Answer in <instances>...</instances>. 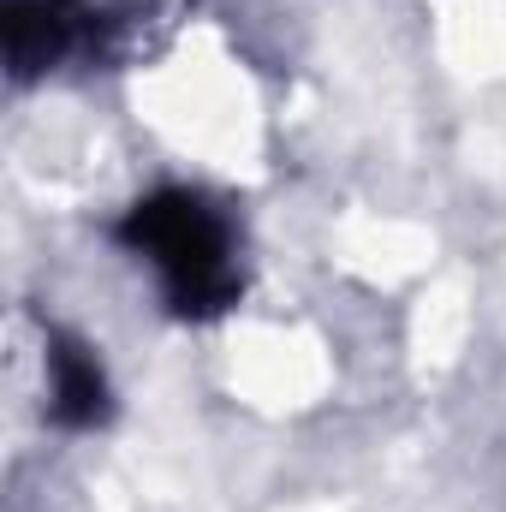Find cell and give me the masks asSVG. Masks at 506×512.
Instances as JSON below:
<instances>
[{
    "mask_svg": "<svg viewBox=\"0 0 506 512\" xmlns=\"http://www.w3.org/2000/svg\"><path fill=\"white\" fill-rule=\"evenodd\" d=\"M114 239L155 274L167 310H179L191 322L221 316L245 292L239 227L221 215V203H209L191 185H161V191L137 197L120 215Z\"/></svg>",
    "mask_w": 506,
    "mask_h": 512,
    "instance_id": "1",
    "label": "cell"
},
{
    "mask_svg": "<svg viewBox=\"0 0 506 512\" xmlns=\"http://www.w3.org/2000/svg\"><path fill=\"white\" fill-rule=\"evenodd\" d=\"M90 0H6V66L18 84L54 72L84 48Z\"/></svg>",
    "mask_w": 506,
    "mask_h": 512,
    "instance_id": "2",
    "label": "cell"
},
{
    "mask_svg": "<svg viewBox=\"0 0 506 512\" xmlns=\"http://www.w3.org/2000/svg\"><path fill=\"white\" fill-rule=\"evenodd\" d=\"M108 411H114V387L102 358L72 334H48V417L60 429H102Z\"/></svg>",
    "mask_w": 506,
    "mask_h": 512,
    "instance_id": "3",
    "label": "cell"
}]
</instances>
